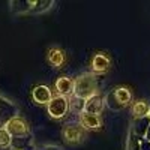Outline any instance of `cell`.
Wrapping results in <instances>:
<instances>
[{
	"label": "cell",
	"mask_w": 150,
	"mask_h": 150,
	"mask_svg": "<svg viewBox=\"0 0 150 150\" xmlns=\"http://www.w3.org/2000/svg\"><path fill=\"white\" fill-rule=\"evenodd\" d=\"M72 95L80 99H84V101L99 95V84H98L96 75L93 72L80 74L74 80V93Z\"/></svg>",
	"instance_id": "cell-1"
},
{
	"label": "cell",
	"mask_w": 150,
	"mask_h": 150,
	"mask_svg": "<svg viewBox=\"0 0 150 150\" xmlns=\"http://www.w3.org/2000/svg\"><path fill=\"white\" fill-rule=\"evenodd\" d=\"M47 110H48V116L50 117L63 119L68 114V111H69V98L56 95L51 99V102L47 105Z\"/></svg>",
	"instance_id": "cell-2"
},
{
	"label": "cell",
	"mask_w": 150,
	"mask_h": 150,
	"mask_svg": "<svg viewBox=\"0 0 150 150\" xmlns=\"http://www.w3.org/2000/svg\"><path fill=\"white\" fill-rule=\"evenodd\" d=\"M63 140L68 143V144H80L83 140H84V128L81 125H75V123H66L63 126Z\"/></svg>",
	"instance_id": "cell-3"
},
{
	"label": "cell",
	"mask_w": 150,
	"mask_h": 150,
	"mask_svg": "<svg viewBox=\"0 0 150 150\" xmlns=\"http://www.w3.org/2000/svg\"><path fill=\"white\" fill-rule=\"evenodd\" d=\"M17 114H18L17 105L3 96L0 98V128H3L9 120L18 117Z\"/></svg>",
	"instance_id": "cell-4"
},
{
	"label": "cell",
	"mask_w": 150,
	"mask_h": 150,
	"mask_svg": "<svg viewBox=\"0 0 150 150\" xmlns=\"http://www.w3.org/2000/svg\"><path fill=\"white\" fill-rule=\"evenodd\" d=\"M6 131L11 134L12 138H17V137H24V135H29L30 134V128L26 120H23L21 117H15L9 120L6 125H5Z\"/></svg>",
	"instance_id": "cell-5"
},
{
	"label": "cell",
	"mask_w": 150,
	"mask_h": 150,
	"mask_svg": "<svg viewBox=\"0 0 150 150\" xmlns=\"http://www.w3.org/2000/svg\"><path fill=\"white\" fill-rule=\"evenodd\" d=\"M111 66V59L108 54L105 53H95L93 57H92V62H90V68H92V72L95 75H101V74H105Z\"/></svg>",
	"instance_id": "cell-6"
},
{
	"label": "cell",
	"mask_w": 150,
	"mask_h": 150,
	"mask_svg": "<svg viewBox=\"0 0 150 150\" xmlns=\"http://www.w3.org/2000/svg\"><path fill=\"white\" fill-rule=\"evenodd\" d=\"M53 98H54L53 96V92H51V89H50L48 86L39 84V86L33 87V90H32V99H33V102L39 104V105H48L50 102H51Z\"/></svg>",
	"instance_id": "cell-7"
},
{
	"label": "cell",
	"mask_w": 150,
	"mask_h": 150,
	"mask_svg": "<svg viewBox=\"0 0 150 150\" xmlns=\"http://www.w3.org/2000/svg\"><path fill=\"white\" fill-rule=\"evenodd\" d=\"M78 123L84 129H89V131H98L102 126L101 117L95 116V114H90V112H86V111H83L78 116Z\"/></svg>",
	"instance_id": "cell-8"
},
{
	"label": "cell",
	"mask_w": 150,
	"mask_h": 150,
	"mask_svg": "<svg viewBox=\"0 0 150 150\" xmlns=\"http://www.w3.org/2000/svg\"><path fill=\"white\" fill-rule=\"evenodd\" d=\"M11 150H38V149H36V143H35V138H33L32 132H30L29 135L12 138Z\"/></svg>",
	"instance_id": "cell-9"
},
{
	"label": "cell",
	"mask_w": 150,
	"mask_h": 150,
	"mask_svg": "<svg viewBox=\"0 0 150 150\" xmlns=\"http://www.w3.org/2000/svg\"><path fill=\"white\" fill-rule=\"evenodd\" d=\"M104 108H105V98H102L101 95H96L86 101L84 111L90 112V114H95V116H99L104 111Z\"/></svg>",
	"instance_id": "cell-10"
},
{
	"label": "cell",
	"mask_w": 150,
	"mask_h": 150,
	"mask_svg": "<svg viewBox=\"0 0 150 150\" xmlns=\"http://www.w3.org/2000/svg\"><path fill=\"white\" fill-rule=\"evenodd\" d=\"M149 126H150V116L141 117V119H132L129 131H131L134 135L138 137V138H144Z\"/></svg>",
	"instance_id": "cell-11"
},
{
	"label": "cell",
	"mask_w": 150,
	"mask_h": 150,
	"mask_svg": "<svg viewBox=\"0 0 150 150\" xmlns=\"http://www.w3.org/2000/svg\"><path fill=\"white\" fill-rule=\"evenodd\" d=\"M47 59H48V63L51 65L53 68L59 69V68H62V66L65 65L66 54H65L63 50H60V48H57V47H51V48L48 50Z\"/></svg>",
	"instance_id": "cell-12"
},
{
	"label": "cell",
	"mask_w": 150,
	"mask_h": 150,
	"mask_svg": "<svg viewBox=\"0 0 150 150\" xmlns=\"http://www.w3.org/2000/svg\"><path fill=\"white\" fill-rule=\"evenodd\" d=\"M56 90H57V95L60 96H69L74 93V80L69 78V77H60L56 80Z\"/></svg>",
	"instance_id": "cell-13"
},
{
	"label": "cell",
	"mask_w": 150,
	"mask_h": 150,
	"mask_svg": "<svg viewBox=\"0 0 150 150\" xmlns=\"http://www.w3.org/2000/svg\"><path fill=\"white\" fill-rule=\"evenodd\" d=\"M150 116V102L146 99H138L132 104V119H141Z\"/></svg>",
	"instance_id": "cell-14"
},
{
	"label": "cell",
	"mask_w": 150,
	"mask_h": 150,
	"mask_svg": "<svg viewBox=\"0 0 150 150\" xmlns=\"http://www.w3.org/2000/svg\"><path fill=\"white\" fill-rule=\"evenodd\" d=\"M11 5V11L15 12V14H27L32 12V9L36 5V0H14V2H9Z\"/></svg>",
	"instance_id": "cell-15"
},
{
	"label": "cell",
	"mask_w": 150,
	"mask_h": 150,
	"mask_svg": "<svg viewBox=\"0 0 150 150\" xmlns=\"http://www.w3.org/2000/svg\"><path fill=\"white\" fill-rule=\"evenodd\" d=\"M114 95H116V99L119 101V104L123 108L128 107L132 102V93H131V90L128 89V87H116Z\"/></svg>",
	"instance_id": "cell-16"
},
{
	"label": "cell",
	"mask_w": 150,
	"mask_h": 150,
	"mask_svg": "<svg viewBox=\"0 0 150 150\" xmlns=\"http://www.w3.org/2000/svg\"><path fill=\"white\" fill-rule=\"evenodd\" d=\"M84 107H86L84 99H80L77 96L71 95V98H69V111H72V112H75V114L80 116L81 112L84 111Z\"/></svg>",
	"instance_id": "cell-17"
},
{
	"label": "cell",
	"mask_w": 150,
	"mask_h": 150,
	"mask_svg": "<svg viewBox=\"0 0 150 150\" xmlns=\"http://www.w3.org/2000/svg\"><path fill=\"white\" fill-rule=\"evenodd\" d=\"M56 5L54 0H36V5L32 9V14H44V12L50 11Z\"/></svg>",
	"instance_id": "cell-18"
},
{
	"label": "cell",
	"mask_w": 150,
	"mask_h": 150,
	"mask_svg": "<svg viewBox=\"0 0 150 150\" xmlns=\"http://www.w3.org/2000/svg\"><path fill=\"white\" fill-rule=\"evenodd\" d=\"M144 138H138L134 135L131 131L128 132V140H126V150H141V141Z\"/></svg>",
	"instance_id": "cell-19"
},
{
	"label": "cell",
	"mask_w": 150,
	"mask_h": 150,
	"mask_svg": "<svg viewBox=\"0 0 150 150\" xmlns=\"http://www.w3.org/2000/svg\"><path fill=\"white\" fill-rule=\"evenodd\" d=\"M105 105L110 108V110H112V111H120L123 107L119 104V101L116 99V95H114V90H112L111 93H108L107 96H105Z\"/></svg>",
	"instance_id": "cell-20"
},
{
	"label": "cell",
	"mask_w": 150,
	"mask_h": 150,
	"mask_svg": "<svg viewBox=\"0 0 150 150\" xmlns=\"http://www.w3.org/2000/svg\"><path fill=\"white\" fill-rule=\"evenodd\" d=\"M12 144V137L6 131V128H0V149H11Z\"/></svg>",
	"instance_id": "cell-21"
},
{
	"label": "cell",
	"mask_w": 150,
	"mask_h": 150,
	"mask_svg": "<svg viewBox=\"0 0 150 150\" xmlns=\"http://www.w3.org/2000/svg\"><path fill=\"white\" fill-rule=\"evenodd\" d=\"M38 150H63V149L56 146V144H45V146H42L41 149H38Z\"/></svg>",
	"instance_id": "cell-22"
},
{
	"label": "cell",
	"mask_w": 150,
	"mask_h": 150,
	"mask_svg": "<svg viewBox=\"0 0 150 150\" xmlns=\"http://www.w3.org/2000/svg\"><path fill=\"white\" fill-rule=\"evenodd\" d=\"M141 150H150V141L143 140L141 141Z\"/></svg>",
	"instance_id": "cell-23"
},
{
	"label": "cell",
	"mask_w": 150,
	"mask_h": 150,
	"mask_svg": "<svg viewBox=\"0 0 150 150\" xmlns=\"http://www.w3.org/2000/svg\"><path fill=\"white\" fill-rule=\"evenodd\" d=\"M144 140L150 141V126H149V129H147V132H146V137H144Z\"/></svg>",
	"instance_id": "cell-24"
},
{
	"label": "cell",
	"mask_w": 150,
	"mask_h": 150,
	"mask_svg": "<svg viewBox=\"0 0 150 150\" xmlns=\"http://www.w3.org/2000/svg\"><path fill=\"white\" fill-rule=\"evenodd\" d=\"M0 98H2V96H0Z\"/></svg>",
	"instance_id": "cell-25"
}]
</instances>
